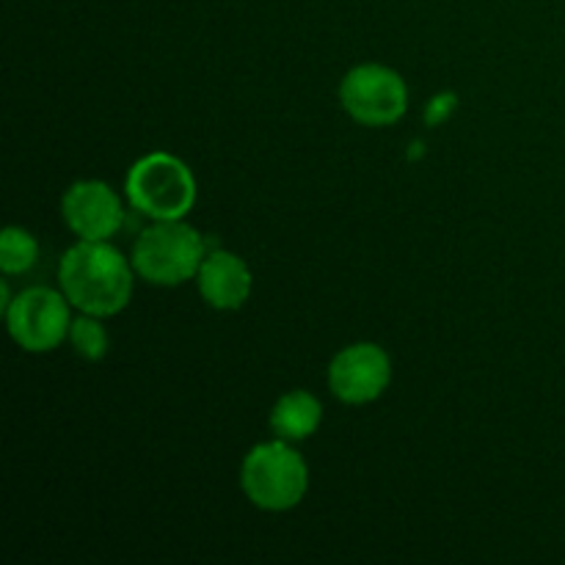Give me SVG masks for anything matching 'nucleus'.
<instances>
[{"instance_id": "obj_1", "label": "nucleus", "mask_w": 565, "mask_h": 565, "mask_svg": "<svg viewBox=\"0 0 565 565\" xmlns=\"http://www.w3.org/2000/svg\"><path fill=\"white\" fill-rule=\"evenodd\" d=\"M58 285L81 312L108 318L130 301L132 270L121 252L105 241H81L61 257Z\"/></svg>"}, {"instance_id": "obj_2", "label": "nucleus", "mask_w": 565, "mask_h": 565, "mask_svg": "<svg viewBox=\"0 0 565 565\" xmlns=\"http://www.w3.org/2000/svg\"><path fill=\"white\" fill-rule=\"evenodd\" d=\"M125 191L132 207L154 221L185 218L196 202L191 169L169 152H152L132 163Z\"/></svg>"}, {"instance_id": "obj_10", "label": "nucleus", "mask_w": 565, "mask_h": 565, "mask_svg": "<svg viewBox=\"0 0 565 565\" xmlns=\"http://www.w3.org/2000/svg\"><path fill=\"white\" fill-rule=\"evenodd\" d=\"M320 419H323V408H320L318 397L296 390L279 397V403L270 412V428L279 439L301 441L320 428Z\"/></svg>"}, {"instance_id": "obj_5", "label": "nucleus", "mask_w": 565, "mask_h": 565, "mask_svg": "<svg viewBox=\"0 0 565 565\" xmlns=\"http://www.w3.org/2000/svg\"><path fill=\"white\" fill-rule=\"evenodd\" d=\"M342 108L367 127L395 125L408 108V88L395 70L381 64L353 66L340 86Z\"/></svg>"}, {"instance_id": "obj_12", "label": "nucleus", "mask_w": 565, "mask_h": 565, "mask_svg": "<svg viewBox=\"0 0 565 565\" xmlns=\"http://www.w3.org/2000/svg\"><path fill=\"white\" fill-rule=\"evenodd\" d=\"M72 348L81 353L86 362H99L108 353V334H105L103 323L94 315L83 312V318L72 320L70 326Z\"/></svg>"}, {"instance_id": "obj_6", "label": "nucleus", "mask_w": 565, "mask_h": 565, "mask_svg": "<svg viewBox=\"0 0 565 565\" xmlns=\"http://www.w3.org/2000/svg\"><path fill=\"white\" fill-rule=\"evenodd\" d=\"M66 301L70 298L64 292H55L50 287H31V290H22L14 301H9L6 323H9V334L14 337L17 345L31 353L58 348L72 326Z\"/></svg>"}, {"instance_id": "obj_9", "label": "nucleus", "mask_w": 565, "mask_h": 565, "mask_svg": "<svg viewBox=\"0 0 565 565\" xmlns=\"http://www.w3.org/2000/svg\"><path fill=\"white\" fill-rule=\"evenodd\" d=\"M196 276L202 298L221 312L241 309L252 292V270L232 252L207 254Z\"/></svg>"}, {"instance_id": "obj_7", "label": "nucleus", "mask_w": 565, "mask_h": 565, "mask_svg": "<svg viewBox=\"0 0 565 565\" xmlns=\"http://www.w3.org/2000/svg\"><path fill=\"white\" fill-rule=\"evenodd\" d=\"M392 381V364L384 348L373 342H359L334 356L329 367L331 392L348 406L373 403L384 395Z\"/></svg>"}, {"instance_id": "obj_8", "label": "nucleus", "mask_w": 565, "mask_h": 565, "mask_svg": "<svg viewBox=\"0 0 565 565\" xmlns=\"http://www.w3.org/2000/svg\"><path fill=\"white\" fill-rule=\"evenodd\" d=\"M66 226L81 241H108L125 221L119 196L99 180H81L64 193L61 202Z\"/></svg>"}, {"instance_id": "obj_3", "label": "nucleus", "mask_w": 565, "mask_h": 565, "mask_svg": "<svg viewBox=\"0 0 565 565\" xmlns=\"http://www.w3.org/2000/svg\"><path fill=\"white\" fill-rule=\"evenodd\" d=\"M241 486L248 500L263 511H290L309 489L307 461L285 439L265 441L243 461Z\"/></svg>"}, {"instance_id": "obj_4", "label": "nucleus", "mask_w": 565, "mask_h": 565, "mask_svg": "<svg viewBox=\"0 0 565 565\" xmlns=\"http://www.w3.org/2000/svg\"><path fill=\"white\" fill-rule=\"evenodd\" d=\"M204 243L193 226L180 221H158L138 235L132 268L149 285L177 287L193 279L202 268Z\"/></svg>"}, {"instance_id": "obj_11", "label": "nucleus", "mask_w": 565, "mask_h": 565, "mask_svg": "<svg viewBox=\"0 0 565 565\" xmlns=\"http://www.w3.org/2000/svg\"><path fill=\"white\" fill-rule=\"evenodd\" d=\"M39 257V246L25 230L20 226H9L0 237V268L3 274L14 276V274H25L36 265Z\"/></svg>"}]
</instances>
